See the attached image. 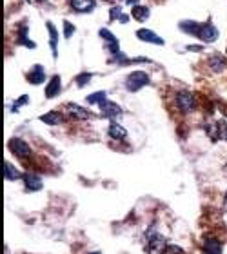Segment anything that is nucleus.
I'll return each mask as SVG.
<instances>
[{
	"mask_svg": "<svg viewBox=\"0 0 227 254\" xmlns=\"http://www.w3.org/2000/svg\"><path fill=\"white\" fill-rule=\"evenodd\" d=\"M164 254H186V251L182 247H178V245H167Z\"/></svg>",
	"mask_w": 227,
	"mask_h": 254,
	"instance_id": "27",
	"label": "nucleus"
},
{
	"mask_svg": "<svg viewBox=\"0 0 227 254\" xmlns=\"http://www.w3.org/2000/svg\"><path fill=\"white\" fill-rule=\"evenodd\" d=\"M46 28L49 31V44H51V53H53V58L58 56V29L55 28L53 22H46Z\"/></svg>",
	"mask_w": 227,
	"mask_h": 254,
	"instance_id": "17",
	"label": "nucleus"
},
{
	"mask_svg": "<svg viewBox=\"0 0 227 254\" xmlns=\"http://www.w3.org/2000/svg\"><path fill=\"white\" fill-rule=\"evenodd\" d=\"M167 241L162 234L158 233H147V240H145V253L147 254H164Z\"/></svg>",
	"mask_w": 227,
	"mask_h": 254,
	"instance_id": "4",
	"label": "nucleus"
},
{
	"mask_svg": "<svg viewBox=\"0 0 227 254\" xmlns=\"http://www.w3.org/2000/svg\"><path fill=\"white\" fill-rule=\"evenodd\" d=\"M107 2H117V0H107Z\"/></svg>",
	"mask_w": 227,
	"mask_h": 254,
	"instance_id": "32",
	"label": "nucleus"
},
{
	"mask_svg": "<svg viewBox=\"0 0 227 254\" xmlns=\"http://www.w3.org/2000/svg\"><path fill=\"white\" fill-rule=\"evenodd\" d=\"M207 66H209V69H211L213 73H222V71H226L227 68V60L220 53H214V55H211L207 58Z\"/></svg>",
	"mask_w": 227,
	"mask_h": 254,
	"instance_id": "14",
	"label": "nucleus"
},
{
	"mask_svg": "<svg viewBox=\"0 0 227 254\" xmlns=\"http://www.w3.org/2000/svg\"><path fill=\"white\" fill-rule=\"evenodd\" d=\"M105 100H107V93H105V91H97V93H93V95H89L86 98V102L91 103V105H95V103L100 105V103L105 102Z\"/></svg>",
	"mask_w": 227,
	"mask_h": 254,
	"instance_id": "23",
	"label": "nucleus"
},
{
	"mask_svg": "<svg viewBox=\"0 0 227 254\" xmlns=\"http://www.w3.org/2000/svg\"><path fill=\"white\" fill-rule=\"evenodd\" d=\"M36 2H40V4H48L49 6V0H36Z\"/></svg>",
	"mask_w": 227,
	"mask_h": 254,
	"instance_id": "30",
	"label": "nucleus"
},
{
	"mask_svg": "<svg viewBox=\"0 0 227 254\" xmlns=\"http://www.w3.org/2000/svg\"><path fill=\"white\" fill-rule=\"evenodd\" d=\"M109 18H111V20H118L120 24H127V20H129V17L122 13V7H118V6L111 7Z\"/></svg>",
	"mask_w": 227,
	"mask_h": 254,
	"instance_id": "22",
	"label": "nucleus"
},
{
	"mask_svg": "<svg viewBox=\"0 0 227 254\" xmlns=\"http://www.w3.org/2000/svg\"><path fill=\"white\" fill-rule=\"evenodd\" d=\"M17 44L18 46H26L29 49H35L36 48V44L33 40H29V28H28V22L22 20L18 24V28H17Z\"/></svg>",
	"mask_w": 227,
	"mask_h": 254,
	"instance_id": "7",
	"label": "nucleus"
},
{
	"mask_svg": "<svg viewBox=\"0 0 227 254\" xmlns=\"http://www.w3.org/2000/svg\"><path fill=\"white\" fill-rule=\"evenodd\" d=\"M149 82H151V78L145 71H133L125 78V89L129 93H137V91L144 89L145 85H149Z\"/></svg>",
	"mask_w": 227,
	"mask_h": 254,
	"instance_id": "2",
	"label": "nucleus"
},
{
	"mask_svg": "<svg viewBox=\"0 0 227 254\" xmlns=\"http://www.w3.org/2000/svg\"><path fill=\"white\" fill-rule=\"evenodd\" d=\"M64 117L58 113V111H49V113H46V115H40V122H44V124L48 125H58L62 124Z\"/></svg>",
	"mask_w": 227,
	"mask_h": 254,
	"instance_id": "21",
	"label": "nucleus"
},
{
	"mask_svg": "<svg viewBox=\"0 0 227 254\" xmlns=\"http://www.w3.org/2000/svg\"><path fill=\"white\" fill-rule=\"evenodd\" d=\"M62 91V80H60V75H53L48 80V85H46V98H55V96L60 95Z\"/></svg>",
	"mask_w": 227,
	"mask_h": 254,
	"instance_id": "13",
	"label": "nucleus"
},
{
	"mask_svg": "<svg viewBox=\"0 0 227 254\" xmlns=\"http://www.w3.org/2000/svg\"><path fill=\"white\" fill-rule=\"evenodd\" d=\"M22 180H24V184H26V191L28 192H36L44 187L42 178L38 176V174H35V172H24Z\"/></svg>",
	"mask_w": 227,
	"mask_h": 254,
	"instance_id": "12",
	"label": "nucleus"
},
{
	"mask_svg": "<svg viewBox=\"0 0 227 254\" xmlns=\"http://www.w3.org/2000/svg\"><path fill=\"white\" fill-rule=\"evenodd\" d=\"M125 4H129V6H138V0H125Z\"/></svg>",
	"mask_w": 227,
	"mask_h": 254,
	"instance_id": "29",
	"label": "nucleus"
},
{
	"mask_svg": "<svg viewBox=\"0 0 227 254\" xmlns=\"http://www.w3.org/2000/svg\"><path fill=\"white\" fill-rule=\"evenodd\" d=\"M131 15H133V18L137 22H145L149 20V17H151V9L147 6H133L131 7Z\"/></svg>",
	"mask_w": 227,
	"mask_h": 254,
	"instance_id": "18",
	"label": "nucleus"
},
{
	"mask_svg": "<svg viewBox=\"0 0 227 254\" xmlns=\"http://www.w3.org/2000/svg\"><path fill=\"white\" fill-rule=\"evenodd\" d=\"M4 178L7 180V182H13V180H18V178H22L24 174H22L17 167H15L13 164H9V162H4Z\"/></svg>",
	"mask_w": 227,
	"mask_h": 254,
	"instance_id": "20",
	"label": "nucleus"
},
{
	"mask_svg": "<svg viewBox=\"0 0 227 254\" xmlns=\"http://www.w3.org/2000/svg\"><path fill=\"white\" fill-rule=\"evenodd\" d=\"M7 149L9 152H13V156H17L18 160H28L31 156V147L28 142H24L22 138L15 136L7 142Z\"/></svg>",
	"mask_w": 227,
	"mask_h": 254,
	"instance_id": "3",
	"label": "nucleus"
},
{
	"mask_svg": "<svg viewBox=\"0 0 227 254\" xmlns=\"http://www.w3.org/2000/svg\"><path fill=\"white\" fill-rule=\"evenodd\" d=\"M107 135H109V138H113V140H125V138H127V131H125V127L117 124V122H111L109 129H107Z\"/></svg>",
	"mask_w": 227,
	"mask_h": 254,
	"instance_id": "19",
	"label": "nucleus"
},
{
	"mask_svg": "<svg viewBox=\"0 0 227 254\" xmlns=\"http://www.w3.org/2000/svg\"><path fill=\"white\" fill-rule=\"evenodd\" d=\"M89 254H100V251H93V253H89Z\"/></svg>",
	"mask_w": 227,
	"mask_h": 254,
	"instance_id": "31",
	"label": "nucleus"
},
{
	"mask_svg": "<svg viewBox=\"0 0 227 254\" xmlns=\"http://www.w3.org/2000/svg\"><path fill=\"white\" fill-rule=\"evenodd\" d=\"M226 174H227V165H226Z\"/></svg>",
	"mask_w": 227,
	"mask_h": 254,
	"instance_id": "34",
	"label": "nucleus"
},
{
	"mask_svg": "<svg viewBox=\"0 0 227 254\" xmlns=\"http://www.w3.org/2000/svg\"><path fill=\"white\" fill-rule=\"evenodd\" d=\"M100 111H102V117H105V118H111V120H115V118H118V117H122V107L118 105L117 102H111V100H105V102H102L100 105Z\"/></svg>",
	"mask_w": 227,
	"mask_h": 254,
	"instance_id": "9",
	"label": "nucleus"
},
{
	"mask_svg": "<svg viewBox=\"0 0 227 254\" xmlns=\"http://www.w3.org/2000/svg\"><path fill=\"white\" fill-rule=\"evenodd\" d=\"M69 6H71V11L75 13L87 15L97 9V0H71Z\"/></svg>",
	"mask_w": 227,
	"mask_h": 254,
	"instance_id": "8",
	"label": "nucleus"
},
{
	"mask_svg": "<svg viewBox=\"0 0 227 254\" xmlns=\"http://www.w3.org/2000/svg\"><path fill=\"white\" fill-rule=\"evenodd\" d=\"M91 80H93V73H80V75H76L75 84L76 87H86Z\"/></svg>",
	"mask_w": 227,
	"mask_h": 254,
	"instance_id": "24",
	"label": "nucleus"
},
{
	"mask_svg": "<svg viewBox=\"0 0 227 254\" xmlns=\"http://www.w3.org/2000/svg\"><path fill=\"white\" fill-rule=\"evenodd\" d=\"M224 251V245H222V241L218 238H214V236H206V240H204V253L206 254H222Z\"/></svg>",
	"mask_w": 227,
	"mask_h": 254,
	"instance_id": "15",
	"label": "nucleus"
},
{
	"mask_svg": "<svg viewBox=\"0 0 227 254\" xmlns=\"http://www.w3.org/2000/svg\"><path fill=\"white\" fill-rule=\"evenodd\" d=\"M187 51H202L200 46H187Z\"/></svg>",
	"mask_w": 227,
	"mask_h": 254,
	"instance_id": "28",
	"label": "nucleus"
},
{
	"mask_svg": "<svg viewBox=\"0 0 227 254\" xmlns=\"http://www.w3.org/2000/svg\"><path fill=\"white\" fill-rule=\"evenodd\" d=\"M66 111L76 120H89V118H93V113L89 109H86V107H82V105H78L75 102L66 103Z\"/></svg>",
	"mask_w": 227,
	"mask_h": 254,
	"instance_id": "10",
	"label": "nucleus"
},
{
	"mask_svg": "<svg viewBox=\"0 0 227 254\" xmlns=\"http://www.w3.org/2000/svg\"><path fill=\"white\" fill-rule=\"evenodd\" d=\"M73 33H75V26L71 24V22L68 20H64V38H71L73 36Z\"/></svg>",
	"mask_w": 227,
	"mask_h": 254,
	"instance_id": "26",
	"label": "nucleus"
},
{
	"mask_svg": "<svg viewBox=\"0 0 227 254\" xmlns=\"http://www.w3.org/2000/svg\"><path fill=\"white\" fill-rule=\"evenodd\" d=\"M28 102H29L28 95H22L20 100H15V102H13V105H11V113H18V111H20V107H24V105H26Z\"/></svg>",
	"mask_w": 227,
	"mask_h": 254,
	"instance_id": "25",
	"label": "nucleus"
},
{
	"mask_svg": "<svg viewBox=\"0 0 227 254\" xmlns=\"http://www.w3.org/2000/svg\"><path fill=\"white\" fill-rule=\"evenodd\" d=\"M178 28L187 34H193L196 38H200L202 42H206V44H214V42L218 40V29L214 28L211 22H204V24H200V22H194V20H182L178 24Z\"/></svg>",
	"mask_w": 227,
	"mask_h": 254,
	"instance_id": "1",
	"label": "nucleus"
},
{
	"mask_svg": "<svg viewBox=\"0 0 227 254\" xmlns=\"http://www.w3.org/2000/svg\"><path fill=\"white\" fill-rule=\"evenodd\" d=\"M176 105L182 113H193L196 109V98L189 91H178L176 93Z\"/></svg>",
	"mask_w": 227,
	"mask_h": 254,
	"instance_id": "6",
	"label": "nucleus"
},
{
	"mask_svg": "<svg viewBox=\"0 0 227 254\" xmlns=\"http://www.w3.org/2000/svg\"><path fill=\"white\" fill-rule=\"evenodd\" d=\"M137 36H138V40H142V42H147V44H155V46H164L165 42L162 36H158V34L155 33V31H151V29H138L137 31Z\"/></svg>",
	"mask_w": 227,
	"mask_h": 254,
	"instance_id": "11",
	"label": "nucleus"
},
{
	"mask_svg": "<svg viewBox=\"0 0 227 254\" xmlns=\"http://www.w3.org/2000/svg\"><path fill=\"white\" fill-rule=\"evenodd\" d=\"M226 203H227V192H226Z\"/></svg>",
	"mask_w": 227,
	"mask_h": 254,
	"instance_id": "33",
	"label": "nucleus"
},
{
	"mask_svg": "<svg viewBox=\"0 0 227 254\" xmlns=\"http://www.w3.org/2000/svg\"><path fill=\"white\" fill-rule=\"evenodd\" d=\"M46 80V73H44V68L40 64H35L31 71L28 73V82L33 84V85H40L42 82Z\"/></svg>",
	"mask_w": 227,
	"mask_h": 254,
	"instance_id": "16",
	"label": "nucleus"
},
{
	"mask_svg": "<svg viewBox=\"0 0 227 254\" xmlns=\"http://www.w3.org/2000/svg\"><path fill=\"white\" fill-rule=\"evenodd\" d=\"M98 34H100V38L105 42V49L109 51V55H111L109 58H115V56L122 55V51H120V44H118V38L111 33L109 29L102 28L100 31H98Z\"/></svg>",
	"mask_w": 227,
	"mask_h": 254,
	"instance_id": "5",
	"label": "nucleus"
}]
</instances>
